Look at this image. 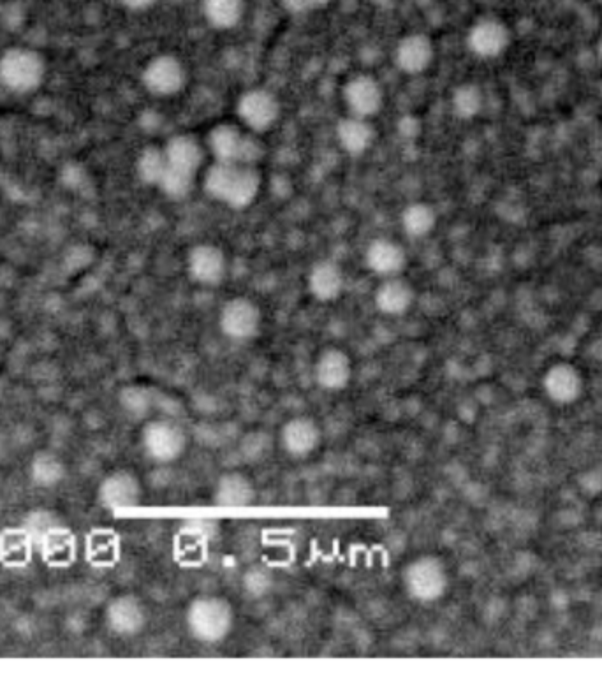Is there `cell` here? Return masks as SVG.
Returning a JSON list of instances; mask_svg holds the SVG:
<instances>
[{
  "mask_svg": "<svg viewBox=\"0 0 602 681\" xmlns=\"http://www.w3.org/2000/svg\"><path fill=\"white\" fill-rule=\"evenodd\" d=\"M397 66L407 74L423 73L434 60V44L425 34H409L397 46Z\"/></svg>",
  "mask_w": 602,
  "mask_h": 681,
  "instance_id": "obj_19",
  "label": "cell"
},
{
  "mask_svg": "<svg viewBox=\"0 0 602 681\" xmlns=\"http://www.w3.org/2000/svg\"><path fill=\"white\" fill-rule=\"evenodd\" d=\"M481 106H483V96H481V90L476 85H462V87L456 88L455 94H453L455 115L463 118V120H469V118L478 115Z\"/></svg>",
  "mask_w": 602,
  "mask_h": 681,
  "instance_id": "obj_31",
  "label": "cell"
},
{
  "mask_svg": "<svg viewBox=\"0 0 602 681\" xmlns=\"http://www.w3.org/2000/svg\"><path fill=\"white\" fill-rule=\"evenodd\" d=\"M118 400L125 414H129L134 419L145 418L154 405V396L150 393V389L143 388V386H127L120 391Z\"/></svg>",
  "mask_w": 602,
  "mask_h": 681,
  "instance_id": "obj_29",
  "label": "cell"
},
{
  "mask_svg": "<svg viewBox=\"0 0 602 681\" xmlns=\"http://www.w3.org/2000/svg\"><path fill=\"white\" fill-rule=\"evenodd\" d=\"M97 498L108 509L140 506L143 502V484L133 470H113L99 484Z\"/></svg>",
  "mask_w": 602,
  "mask_h": 681,
  "instance_id": "obj_9",
  "label": "cell"
},
{
  "mask_svg": "<svg viewBox=\"0 0 602 681\" xmlns=\"http://www.w3.org/2000/svg\"><path fill=\"white\" fill-rule=\"evenodd\" d=\"M416 300V293L407 280L400 277L384 279L375 291V307L384 315L400 317L411 310Z\"/></svg>",
  "mask_w": 602,
  "mask_h": 681,
  "instance_id": "obj_17",
  "label": "cell"
},
{
  "mask_svg": "<svg viewBox=\"0 0 602 681\" xmlns=\"http://www.w3.org/2000/svg\"><path fill=\"white\" fill-rule=\"evenodd\" d=\"M210 148L219 162L252 166L261 157V145L231 124H222L213 129Z\"/></svg>",
  "mask_w": 602,
  "mask_h": 681,
  "instance_id": "obj_7",
  "label": "cell"
},
{
  "mask_svg": "<svg viewBox=\"0 0 602 681\" xmlns=\"http://www.w3.org/2000/svg\"><path fill=\"white\" fill-rule=\"evenodd\" d=\"M280 104L272 92L254 88L243 94L238 103V115L250 131H268L279 118Z\"/></svg>",
  "mask_w": 602,
  "mask_h": 681,
  "instance_id": "obj_12",
  "label": "cell"
},
{
  "mask_svg": "<svg viewBox=\"0 0 602 681\" xmlns=\"http://www.w3.org/2000/svg\"><path fill=\"white\" fill-rule=\"evenodd\" d=\"M599 53H601V59H602V41H601V44H599Z\"/></svg>",
  "mask_w": 602,
  "mask_h": 681,
  "instance_id": "obj_37",
  "label": "cell"
},
{
  "mask_svg": "<svg viewBox=\"0 0 602 681\" xmlns=\"http://www.w3.org/2000/svg\"><path fill=\"white\" fill-rule=\"evenodd\" d=\"M187 266L192 279L196 282L203 286H217L226 277L228 261L219 247L203 243L191 250Z\"/></svg>",
  "mask_w": 602,
  "mask_h": 681,
  "instance_id": "obj_14",
  "label": "cell"
},
{
  "mask_svg": "<svg viewBox=\"0 0 602 681\" xmlns=\"http://www.w3.org/2000/svg\"><path fill=\"white\" fill-rule=\"evenodd\" d=\"M344 99L349 110L353 111V115L370 118L381 110L384 94H382L381 85L372 76L361 74V76H354L353 80L347 83L344 88Z\"/></svg>",
  "mask_w": 602,
  "mask_h": 681,
  "instance_id": "obj_15",
  "label": "cell"
},
{
  "mask_svg": "<svg viewBox=\"0 0 602 681\" xmlns=\"http://www.w3.org/2000/svg\"><path fill=\"white\" fill-rule=\"evenodd\" d=\"M120 2L131 11H147V9L155 6L157 0H120Z\"/></svg>",
  "mask_w": 602,
  "mask_h": 681,
  "instance_id": "obj_36",
  "label": "cell"
},
{
  "mask_svg": "<svg viewBox=\"0 0 602 681\" xmlns=\"http://www.w3.org/2000/svg\"><path fill=\"white\" fill-rule=\"evenodd\" d=\"M273 439L270 433L263 430L245 433L238 442V451L242 454L245 462H263L268 454L272 453Z\"/></svg>",
  "mask_w": 602,
  "mask_h": 681,
  "instance_id": "obj_30",
  "label": "cell"
},
{
  "mask_svg": "<svg viewBox=\"0 0 602 681\" xmlns=\"http://www.w3.org/2000/svg\"><path fill=\"white\" fill-rule=\"evenodd\" d=\"M365 259H367L368 268L382 279L398 277L407 263L405 250L398 243L386 240V238H379L370 243Z\"/></svg>",
  "mask_w": 602,
  "mask_h": 681,
  "instance_id": "obj_18",
  "label": "cell"
},
{
  "mask_svg": "<svg viewBox=\"0 0 602 681\" xmlns=\"http://www.w3.org/2000/svg\"><path fill=\"white\" fill-rule=\"evenodd\" d=\"M104 622L118 638H136L147 629L148 609L138 595L120 594L106 604Z\"/></svg>",
  "mask_w": 602,
  "mask_h": 681,
  "instance_id": "obj_6",
  "label": "cell"
},
{
  "mask_svg": "<svg viewBox=\"0 0 602 681\" xmlns=\"http://www.w3.org/2000/svg\"><path fill=\"white\" fill-rule=\"evenodd\" d=\"M398 131L402 132L404 136H409V138H414L418 136V132L421 131V125H419V120L416 117H404L400 122H398Z\"/></svg>",
  "mask_w": 602,
  "mask_h": 681,
  "instance_id": "obj_35",
  "label": "cell"
},
{
  "mask_svg": "<svg viewBox=\"0 0 602 681\" xmlns=\"http://www.w3.org/2000/svg\"><path fill=\"white\" fill-rule=\"evenodd\" d=\"M509 44V30L495 18H485L474 23L469 32V48L483 59L499 57Z\"/></svg>",
  "mask_w": 602,
  "mask_h": 681,
  "instance_id": "obj_16",
  "label": "cell"
},
{
  "mask_svg": "<svg viewBox=\"0 0 602 681\" xmlns=\"http://www.w3.org/2000/svg\"><path fill=\"white\" fill-rule=\"evenodd\" d=\"M140 446L150 462L171 465L187 453L189 433L175 419H152L141 428Z\"/></svg>",
  "mask_w": 602,
  "mask_h": 681,
  "instance_id": "obj_3",
  "label": "cell"
},
{
  "mask_svg": "<svg viewBox=\"0 0 602 681\" xmlns=\"http://www.w3.org/2000/svg\"><path fill=\"white\" fill-rule=\"evenodd\" d=\"M331 0H282V6L291 15H305L316 9H323L330 4Z\"/></svg>",
  "mask_w": 602,
  "mask_h": 681,
  "instance_id": "obj_34",
  "label": "cell"
},
{
  "mask_svg": "<svg viewBox=\"0 0 602 681\" xmlns=\"http://www.w3.org/2000/svg\"><path fill=\"white\" fill-rule=\"evenodd\" d=\"M256 484L242 470L224 472L213 486L212 500L219 507H247L256 502Z\"/></svg>",
  "mask_w": 602,
  "mask_h": 681,
  "instance_id": "obj_13",
  "label": "cell"
},
{
  "mask_svg": "<svg viewBox=\"0 0 602 681\" xmlns=\"http://www.w3.org/2000/svg\"><path fill=\"white\" fill-rule=\"evenodd\" d=\"M272 585V572L268 571L266 567H259V565L250 567L249 571L245 572V576H243V590L252 599H259V597L268 594L272 590Z\"/></svg>",
  "mask_w": 602,
  "mask_h": 681,
  "instance_id": "obj_33",
  "label": "cell"
},
{
  "mask_svg": "<svg viewBox=\"0 0 602 681\" xmlns=\"http://www.w3.org/2000/svg\"><path fill=\"white\" fill-rule=\"evenodd\" d=\"M235 606L222 595L194 597L185 609V627L201 645H221L235 629Z\"/></svg>",
  "mask_w": 602,
  "mask_h": 681,
  "instance_id": "obj_1",
  "label": "cell"
},
{
  "mask_svg": "<svg viewBox=\"0 0 602 681\" xmlns=\"http://www.w3.org/2000/svg\"><path fill=\"white\" fill-rule=\"evenodd\" d=\"M314 381L328 393H340L353 381V359L338 347L319 352L314 363Z\"/></svg>",
  "mask_w": 602,
  "mask_h": 681,
  "instance_id": "obj_10",
  "label": "cell"
},
{
  "mask_svg": "<svg viewBox=\"0 0 602 681\" xmlns=\"http://www.w3.org/2000/svg\"><path fill=\"white\" fill-rule=\"evenodd\" d=\"M245 13V0H203V15L215 29L236 27Z\"/></svg>",
  "mask_w": 602,
  "mask_h": 681,
  "instance_id": "obj_26",
  "label": "cell"
},
{
  "mask_svg": "<svg viewBox=\"0 0 602 681\" xmlns=\"http://www.w3.org/2000/svg\"><path fill=\"white\" fill-rule=\"evenodd\" d=\"M45 57L30 48H11L0 57V81L15 92H30L45 78Z\"/></svg>",
  "mask_w": 602,
  "mask_h": 681,
  "instance_id": "obj_4",
  "label": "cell"
},
{
  "mask_svg": "<svg viewBox=\"0 0 602 681\" xmlns=\"http://www.w3.org/2000/svg\"><path fill=\"white\" fill-rule=\"evenodd\" d=\"M143 83L155 96H173L185 85L184 66L173 55H159L145 67Z\"/></svg>",
  "mask_w": 602,
  "mask_h": 681,
  "instance_id": "obj_11",
  "label": "cell"
},
{
  "mask_svg": "<svg viewBox=\"0 0 602 681\" xmlns=\"http://www.w3.org/2000/svg\"><path fill=\"white\" fill-rule=\"evenodd\" d=\"M169 168L196 176L203 164V150L192 136H175L164 148Z\"/></svg>",
  "mask_w": 602,
  "mask_h": 681,
  "instance_id": "obj_22",
  "label": "cell"
},
{
  "mask_svg": "<svg viewBox=\"0 0 602 681\" xmlns=\"http://www.w3.org/2000/svg\"><path fill=\"white\" fill-rule=\"evenodd\" d=\"M435 222H437V215H435L434 208L425 203L407 206L402 213V226H404L405 233L414 238L428 235L434 229Z\"/></svg>",
  "mask_w": 602,
  "mask_h": 681,
  "instance_id": "obj_27",
  "label": "cell"
},
{
  "mask_svg": "<svg viewBox=\"0 0 602 681\" xmlns=\"http://www.w3.org/2000/svg\"><path fill=\"white\" fill-rule=\"evenodd\" d=\"M194 178L196 176L178 171V169H166V173L162 176L161 187L162 191L168 194L169 198L182 199L191 192L192 185H194Z\"/></svg>",
  "mask_w": 602,
  "mask_h": 681,
  "instance_id": "obj_32",
  "label": "cell"
},
{
  "mask_svg": "<svg viewBox=\"0 0 602 681\" xmlns=\"http://www.w3.org/2000/svg\"><path fill=\"white\" fill-rule=\"evenodd\" d=\"M338 141L347 154L361 155L374 143L375 132L368 118H344L337 127Z\"/></svg>",
  "mask_w": 602,
  "mask_h": 681,
  "instance_id": "obj_24",
  "label": "cell"
},
{
  "mask_svg": "<svg viewBox=\"0 0 602 681\" xmlns=\"http://www.w3.org/2000/svg\"><path fill=\"white\" fill-rule=\"evenodd\" d=\"M166 169H168V161L161 148L147 147L138 157V175L145 184H161Z\"/></svg>",
  "mask_w": 602,
  "mask_h": 681,
  "instance_id": "obj_28",
  "label": "cell"
},
{
  "mask_svg": "<svg viewBox=\"0 0 602 681\" xmlns=\"http://www.w3.org/2000/svg\"><path fill=\"white\" fill-rule=\"evenodd\" d=\"M344 286H346V280L338 264L321 261L310 270L309 291L317 301L330 303V301L338 300L344 293Z\"/></svg>",
  "mask_w": 602,
  "mask_h": 681,
  "instance_id": "obj_20",
  "label": "cell"
},
{
  "mask_svg": "<svg viewBox=\"0 0 602 681\" xmlns=\"http://www.w3.org/2000/svg\"><path fill=\"white\" fill-rule=\"evenodd\" d=\"M259 187H261V176L254 169V166L238 164L235 176H233L228 192H226V198L222 203H226L231 208H238V210L247 208L257 198Z\"/></svg>",
  "mask_w": 602,
  "mask_h": 681,
  "instance_id": "obj_23",
  "label": "cell"
},
{
  "mask_svg": "<svg viewBox=\"0 0 602 681\" xmlns=\"http://www.w3.org/2000/svg\"><path fill=\"white\" fill-rule=\"evenodd\" d=\"M263 314L256 301L236 296L226 301L219 314V328L222 335L233 342H249L261 331Z\"/></svg>",
  "mask_w": 602,
  "mask_h": 681,
  "instance_id": "obj_5",
  "label": "cell"
},
{
  "mask_svg": "<svg viewBox=\"0 0 602 681\" xmlns=\"http://www.w3.org/2000/svg\"><path fill=\"white\" fill-rule=\"evenodd\" d=\"M402 586L409 599L419 604L441 601L449 588V572L442 558L419 555L405 565Z\"/></svg>",
  "mask_w": 602,
  "mask_h": 681,
  "instance_id": "obj_2",
  "label": "cell"
},
{
  "mask_svg": "<svg viewBox=\"0 0 602 681\" xmlns=\"http://www.w3.org/2000/svg\"><path fill=\"white\" fill-rule=\"evenodd\" d=\"M29 476L34 486L50 490L66 479V465L57 454L39 451L30 460Z\"/></svg>",
  "mask_w": 602,
  "mask_h": 681,
  "instance_id": "obj_25",
  "label": "cell"
},
{
  "mask_svg": "<svg viewBox=\"0 0 602 681\" xmlns=\"http://www.w3.org/2000/svg\"><path fill=\"white\" fill-rule=\"evenodd\" d=\"M581 377L576 368L571 365H555L548 370L544 377V389L550 395L551 400L558 403H571L580 396Z\"/></svg>",
  "mask_w": 602,
  "mask_h": 681,
  "instance_id": "obj_21",
  "label": "cell"
},
{
  "mask_svg": "<svg viewBox=\"0 0 602 681\" xmlns=\"http://www.w3.org/2000/svg\"><path fill=\"white\" fill-rule=\"evenodd\" d=\"M282 451L293 460H307L323 444V430L312 416H293L280 426Z\"/></svg>",
  "mask_w": 602,
  "mask_h": 681,
  "instance_id": "obj_8",
  "label": "cell"
}]
</instances>
